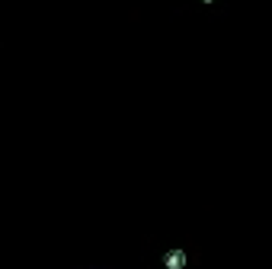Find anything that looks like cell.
Listing matches in <instances>:
<instances>
[{
  "label": "cell",
  "instance_id": "obj_1",
  "mask_svg": "<svg viewBox=\"0 0 272 269\" xmlns=\"http://www.w3.org/2000/svg\"><path fill=\"white\" fill-rule=\"evenodd\" d=\"M183 263H186V256H183L179 250H173V253H166V266H170V269H179Z\"/></svg>",
  "mask_w": 272,
  "mask_h": 269
}]
</instances>
